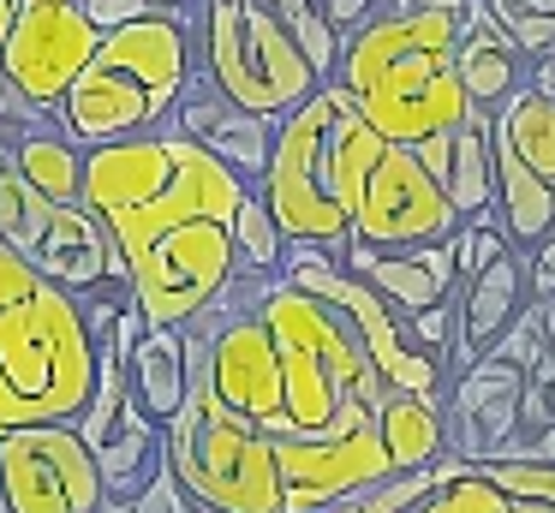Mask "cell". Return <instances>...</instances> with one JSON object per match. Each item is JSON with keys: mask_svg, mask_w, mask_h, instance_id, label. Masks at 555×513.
<instances>
[{"mask_svg": "<svg viewBox=\"0 0 555 513\" xmlns=\"http://www.w3.org/2000/svg\"><path fill=\"white\" fill-rule=\"evenodd\" d=\"M30 262H37L54 286H66L73 298H90V293H102V286H126L120 245H114V233L85 209V203H61V209H54V221H49V233H42V245Z\"/></svg>", "mask_w": 555, "mask_h": 513, "instance_id": "13", "label": "cell"}, {"mask_svg": "<svg viewBox=\"0 0 555 513\" xmlns=\"http://www.w3.org/2000/svg\"><path fill=\"white\" fill-rule=\"evenodd\" d=\"M412 162H418L424 174L436 179V185H448V162H454V131H442V138H424V143H412Z\"/></svg>", "mask_w": 555, "mask_h": 513, "instance_id": "31", "label": "cell"}, {"mask_svg": "<svg viewBox=\"0 0 555 513\" xmlns=\"http://www.w3.org/2000/svg\"><path fill=\"white\" fill-rule=\"evenodd\" d=\"M0 84H7V72H0Z\"/></svg>", "mask_w": 555, "mask_h": 513, "instance_id": "39", "label": "cell"}, {"mask_svg": "<svg viewBox=\"0 0 555 513\" xmlns=\"http://www.w3.org/2000/svg\"><path fill=\"white\" fill-rule=\"evenodd\" d=\"M376 436H383L395 472H430L436 460L448 453V429H442V406L412 400V394H383L376 406Z\"/></svg>", "mask_w": 555, "mask_h": 513, "instance_id": "21", "label": "cell"}, {"mask_svg": "<svg viewBox=\"0 0 555 513\" xmlns=\"http://www.w3.org/2000/svg\"><path fill=\"white\" fill-rule=\"evenodd\" d=\"M340 269L359 274L400 322L418 317L430 305H448L460 293V274H454V257L448 245H424V251H364V245H347Z\"/></svg>", "mask_w": 555, "mask_h": 513, "instance_id": "14", "label": "cell"}, {"mask_svg": "<svg viewBox=\"0 0 555 513\" xmlns=\"http://www.w3.org/2000/svg\"><path fill=\"white\" fill-rule=\"evenodd\" d=\"M102 341L85 305L30 257L0 245V436L37 424H78L96 400Z\"/></svg>", "mask_w": 555, "mask_h": 513, "instance_id": "1", "label": "cell"}, {"mask_svg": "<svg viewBox=\"0 0 555 513\" xmlns=\"http://www.w3.org/2000/svg\"><path fill=\"white\" fill-rule=\"evenodd\" d=\"M275 465H281V513H323L335 501H359L376 484L400 477L376 424L335 441H275Z\"/></svg>", "mask_w": 555, "mask_h": 513, "instance_id": "11", "label": "cell"}, {"mask_svg": "<svg viewBox=\"0 0 555 513\" xmlns=\"http://www.w3.org/2000/svg\"><path fill=\"white\" fill-rule=\"evenodd\" d=\"M185 24H192V72L240 114L287 119L323 90L299 42L257 0H192Z\"/></svg>", "mask_w": 555, "mask_h": 513, "instance_id": "6", "label": "cell"}, {"mask_svg": "<svg viewBox=\"0 0 555 513\" xmlns=\"http://www.w3.org/2000/svg\"><path fill=\"white\" fill-rule=\"evenodd\" d=\"M514 453H531V460L555 465V424H550V429H538V436H531V441H519Z\"/></svg>", "mask_w": 555, "mask_h": 513, "instance_id": "33", "label": "cell"}, {"mask_svg": "<svg viewBox=\"0 0 555 513\" xmlns=\"http://www.w3.org/2000/svg\"><path fill=\"white\" fill-rule=\"evenodd\" d=\"M448 257H454V274H460V286H466L472 274H483L495 257H507V239L495 233L490 221H460L454 239H448Z\"/></svg>", "mask_w": 555, "mask_h": 513, "instance_id": "27", "label": "cell"}, {"mask_svg": "<svg viewBox=\"0 0 555 513\" xmlns=\"http://www.w3.org/2000/svg\"><path fill=\"white\" fill-rule=\"evenodd\" d=\"M466 36L460 18L436 12H376L364 30L347 36L335 84L364 114V126L395 150L442 138L472 114L454 78V48Z\"/></svg>", "mask_w": 555, "mask_h": 513, "instance_id": "2", "label": "cell"}, {"mask_svg": "<svg viewBox=\"0 0 555 513\" xmlns=\"http://www.w3.org/2000/svg\"><path fill=\"white\" fill-rule=\"evenodd\" d=\"M543 352H550V341H543V317H538V305H526L514 317V329L495 341L490 358H502V364H514V370H526V376H531V370L543 364Z\"/></svg>", "mask_w": 555, "mask_h": 513, "instance_id": "28", "label": "cell"}, {"mask_svg": "<svg viewBox=\"0 0 555 513\" xmlns=\"http://www.w3.org/2000/svg\"><path fill=\"white\" fill-rule=\"evenodd\" d=\"M13 162L25 174V185L42 191L49 203H78V191H85V150L61 131V119H42V126L18 131Z\"/></svg>", "mask_w": 555, "mask_h": 513, "instance_id": "22", "label": "cell"}, {"mask_svg": "<svg viewBox=\"0 0 555 513\" xmlns=\"http://www.w3.org/2000/svg\"><path fill=\"white\" fill-rule=\"evenodd\" d=\"M13 18H18V0H0V48H7V36H13Z\"/></svg>", "mask_w": 555, "mask_h": 513, "instance_id": "36", "label": "cell"}, {"mask_svg": "<svg viewBox=\"0 0 555 513\" xmlns=\"http://www.w3.org/2000/svg\"><path fill=\"white\" fill-rule=\"evenodd\" d=\"M460 227L448 191L412 162V150H395L376 162L364 203L352 209V245L364 251H424V245H448Z\"/></svg>", "mask_w": 555, "mask_h": 513, "instance_id": "10", "label": "cell"}, {"mask_svg": "<svg viewBox=\"0 0 555 513\" xmlns=\"http://www.w3.org/2000/svg\"><path fill=\"white\" fill-rule=\"evenodd\" d=\"M257 7L299 42V54L317 72V84H335L347 36L364 30L376 12H388V0H257Z\"/></svg>", "mask_w": 555, "mask_h": 513, "instance_id": "16", "label": "cell"}, {"mask_svg": "<svg viewBox=\"0 0 555 513\" xmlns=\"http://www.w3.org/2000/svg\"><path fill=\"white\" fill-rule=\"evenodd\" d=\"M185 508H192V496H185L180 477L168 472V460H162V472H156V477H150V484L132 496V513H185Z\"/></svg>", "mask_w": 555, "mask_h": 513, "instance_id": "29", "label": "cell"}, {"mask_svg": "<svg viewBox=\"0 0 555 513\" xmlns=\"http://www.w3.org/2000/svg\"><path fill=\"white\" fill-rule=\"evenodd\" d=\"M526 72H531V60L519 54L495 24H466V36H460V48H454V78H460V90H466L472 114H502V107L526 90Z\"/></svg>", "mask_w": 555, "mask_h": 513, "instance_id": "17", "label": "cell"}, {"mask_svg": "<svg viewBox=\"0 0 555 513\" xmlns=\"http://www.w3.org/2000/svg\"><path fill=\"white\" fill-rule=\"evenodd\" d=\"M102 30L85 18V0H18L13 36L0 48V72L18 95L54 114L66 102V90L78 84V72L90 66Z\"/></svg>", "mask_w": 555, "mask_h": 513, "instance_id": "9", "label": "cell"}, {"mask_svg": "<svg viewBox=\"0 0 555 513\" xmlns=\"http://www.w3.org/2000/svg\"><path fill=\"white\" fill-rule=\"evenodd\" d=\"M448 203L460 221H490L495 174H490V114H466L454 126V162H448Z\"/></svg>", "mask_w": 555, "mask_h": 513, "instance_id": "23", "label": "cell"}, {"mask_svg": "<svg viewBox=\"0 0 555 513\" xmlns=\"http://www.w3.org/2000/svg\"><path fill=\"white\" fill-rule=\"evenodd\" d=\"M185 513H209V508H197V501H192V508H185Z\"/></svg>", "mask_w": 555, "mask_h": 513, "instance_id": "38", "label": "cell"}, {"mask_svg": "<svg viewBox=\"0 0 555 513\" xmlns=\"http://www.w3.org/2000/svg\"><path fill=\"white\" fill-rule=\"evenodd\" d=\"M96 513H132V501H102Z\"/></svg>", "mask_w": 555, "mask_h": 513, "instance_id": "37", "label": "cell"}, {"mask_svg": "<svg viewBox=\"0 0 555 513\" xmlns=\"http://www.w3.org/2000/svg\"><path fill=\"white\" fill-rule=\"evenodd\" d=\"M335 102H340V90L323 84L311 102L293 107L275 126V150H269V167H263V179H257V197L275 215L287 245H317V251H328V257H347L352 221L340 215V203L328 197V167H323Z\"/></svg>", "mask_w": 555, "mask_h": 513, "instance_id": "7", "label": "cell"}, {"mask_svg": "<svg viewBox=\"0 0 555 513\" xmlns=\"http://www.w3.org/2000/svg\"><path fill=\"white\" fill-rule=\"evenodd\" d=\"M495 126H502L507 143H514L519 162H526L538 179H550V185H555V102H543V95L526 84V90L495 114Z\"/></svg>", "mask_w": 555, "mask_h": 513, "instance_id": "24", "label": "cell"}, {"mask_svg": "<svg viewBox=\"0 0 555 513\" xmlns=\"http://www.w3.org/2000/svg\"><path fill=\"white\" fill-rule=\"evenodd\" d=\"M185 78H192V24L185 18H144L126 30H102L96 54L66 90V102L54 107V119L78 150L144 138L173 114Z\"/></svg>", "mask_w": 555, "mask_h": 513, "instance_id": "4", "label": "cell"}, {"mask_svg": "<svg viewBox=\"0 0 555 513\" xmlns=\"http://www.w3.org/2000/svg\"><path fill=\"white\" fill-rule=\"evenodd\" d=\"M150 12H162V18H192V0H144Z\"/></svg>", "mask_w": 555, "mask_h": 513, "instance_id": "34", "label": "cell"}, {"mask_svg": "<svg viewBox=\"0 0 555 513\" xmlns=\"http://www.w3.org/2000/svg\"><path fill=\"white\" fill-rule=\"evenodd\" d=\"M185 352H192V388H185L180 412L162 424V460H168V472L209 513H281L275 441L251 418L228 412L209 394L204 352H197L192 334H185Z\"/></svg>", "mask_w": 555, "mask_h": 513, "instance_id": "5", "label": "cell"}, {"mask_svg": "<svg viewBox=\"0 0 555 513\" xmlns=\"http://www.w3.org/2000/svg\"><path fill=\"white\" fill-rule=\"evenodd\" d=\"M526 281H531V298H550L555 293V233L543 239L538 251H526Z\"/></svg>", "mask_w": 555, "mask_h": 513, "instance_id": "32", "label": "cell"}, {"mask_svg": "<svg viewBox=\"0 0 555 513\" xmlns=\"http://www.w3.org/2000/svg\"><path fill=\"white\" fill-rule=\"evenodd\" d=\"M483 12H490L495 30H507L519 18H555V0H483Z\"/></svg>", "mask_w": 555, "mask_h": 513, "instance_id": "30", "label": "cell"}, {"mask_svg": "<svg viewBox=\"0 0 555 513\" xmlns=\"http://www.w3.org/2000/svg\"><path fill=\"white\" fill-rule=\"evenodd\" d=\"M257 317L281 352V424L269 441H335L376 424L388 382L376 376L352 322L335 305L275 274L257 298Z\"/></svg>", "mask_w": 555, "mask_h": 513, "instance_id": "3", "label": "cell"}, {"mask_svg": "<svg viewBox=\"0 0 555 513\" xmlns=\"http://www.w3.org/2000/svg\"><path fill=\"white\" fill-rule=\"evenodd\" d=\"M478 472L502 489L507 501H531V508H555V465L531 460V453H502V460H478Z\"/></svg>", "mask_w": 555, "mask_h": 513, "instance_id": "26", "label": "cell"}, {"mask_svg": "<svg viewBox=\"0 0 555 513\" xmlns=\"http://www.w3.org/2000/svg\"><path fill=\"white\" fill-rule=\"evenodd\" d=\"M162 472V424H150L132 400L120 406L108 441L96 448V477H102V496L108 501H132L150 477Z\"/></svg>", "mask_w": 555, "mask_h": 513, "instance_id": "20", "label": "cell"}, {"mask_svg": "<svg viewBox=\"0 0 555 513\" xmlns=\"http://www.w3.org/2000/svg\"><path fill=\"white\" fill-rule=\"evenodd\" d=\"M233 257H240V274H257V281H275L281 262H287V239H281L275 215L263 209L257 191L233 215Z\"/></svg>", "mask_w": 555, "mask_h": 513, "instance_id": "25", "label": "cell"}, {"mask_svg": "<svg viewBox=\"0 0 555 513\" xmlns=\"http://www.w3.org/2000/svg\"><path fill=\"white\" fill-rule=\"evenodd\" d=\"M538 317H543V341H550V352H555V293L538 298Z\"/></svg>", "mask_w": 555, "mask_h": 513, "instance_id": "35", "label": "cell"}, {"mask_svg": "<svg viewBox=\"0 0 555 513\" xmlns=\"http://www.w3.org/2000/svg\"><path fill=\"white\" fill-rule=\"evenodd\" d=\"M192 388V352H185V329H150L144 341L126 358V400L150 418V424H168L185 406Z\"/></svg>", "mask_w": 555, "mask_h": 513, "instance_id": "18", "label": "cell"}, {"mask_svg": "<svg viewBox=\"0 0 555 513\" xmlns=\"http://www.w3.org/2000/svg\"><path fill=\"white\" fill-rule=\"evenodd\" d=\"M0 496L7 513H96L102 477L96 453L73 424H37L0 436Z\"/></svg>", "mask_w": 555, "mask_h": 513, "instance_id": "8", "label": "cell"}, {"mask_svg": "<svg viewBox=\"0 0 555 513\" xmlns=\"http://www.w3.org/2000/svg\"><path fill=\"white\" fill-rule=\"evenodd\" d=\"M519 394H526V370L502 364V358H478L472 370H460L442 400L448 448L466 465L514 453L519 448Z\"/></svg>", "mask_w": 555, "mask_h": 513, "instance_id": "12", "label": "cell"}, {"mask_svg": "<svg viewBox=\"0 0 555 513\" xmlns=\"http://www.w3.org/2000/svg\"><path fill=\"white\" fill-rule=\"evenodd\" d=\"M335 90H340V84H335ZM383 155H388V143L364 126V114L347 102V90H340L335 119H328L323 167H328V197L340 203V215H347V221H352V209L364 203V185H371V174H376V162H383Z\"/></svg>", "mask_w": 555, "mask_h": 513, "instance_id": "19", "label": "cell"}, {"mask_svg": "<svg viewBox=\"0 0 555 513\" xmlns=\"http://www.w3.org/2000/svg\"><path fill=\"white\" fill-rule=\"evenodd\" d=\"M490 174H495L490 227L507 239V251H538L543 239L555 233V185L519 162L514 143L495 126V114H490Z\"/></svg>", "mask_w": 555, "mask_h": 513, "instance_id": "15", "label": "cell"}, {"mask_svg": "<svg viewBox=\"0 0 555 513\" xmlns=\"http://www.w3.org/2000/svg\"><path fill=\"white\" fill-rule=\"evenodd\" d=\"M550 60H555V54H550Z\"/></svg>", "mask_w": 555, "mask_h": 513, "instance_id": "40", "label": "cell"}]
</instances>
